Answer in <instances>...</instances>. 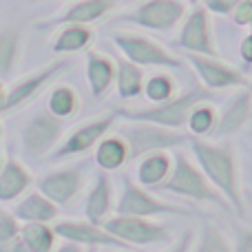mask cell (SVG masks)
<instances>
[{
  "label": "cell",
  "instance_id": "cell-1",
  "mask_svg": "<svg viewBox=\"0 0 252 252\" xmlns=\"http://www.w3.org/2000/svg\"><path fill=\"white\" fill-rule=\"evenodd\" d=\"M190 151L199 168L215 188L228 199L232 210L244 213V192H241L239 164L232 146L223 142H208L204 137H190Z\"/></svg>",
  "mask_w": 252,
  "mask_h": 252
},
{
  "label": "cell",
  "instance_id": "cell-2",
  "mask_svg": "<svg viewBox=\"0 0 252 252\" xmlns=\"http://www.w3.org/2000/svg\"><path fill=\"white\" fill-rule=\"evenodd\" d=\"M69 133V120L56 118L44 104H35L20 118L18 139L20 155L25 161H42L60 146L64 135Z\"/></svg>",
  "mask_w": 252,
  "mask_h": 252
},
{
  "label": "cell",
  "instance_id": "cell-3",
  "mask_svg": "<svg viewBox=\"0 0 252 252\" xmlns=\"http://www.w3.org/2000/svg\"><path fill=\"white\" fill-rule=\"evenodd\" d=\"M159 192H168V195L186 197V199L199 201V204L217 206L221 210H232L228 199L210 184V179L204 175L199 164L190 159L184 153H177L173 159V170H170L168 179L157 188Z\"/></svg>",
  "mask_w": 252,
  "mask_h": 252
},
{
  "label": "cell",
  "instance_id": "cell-4",
  "mask_svg": "<svg viewBox=\"0 0 252 252\" xmlns=\"http://www.w3.org/2000/svg\"><path fill=\"white\" fill-rule=\"evenodd\" d=\"M208 89H188L186 93H179L173 100L164 102V104H151V106H122L115 109L113 113L122 120H135V122H151L159 124L166 128L182 130L188 122V113L192 111V106L199 104L204 100H210Z\"/></svg>",
  "mask_w": 252,
  "mask_h": 252
},
{
  "label": "cell",
  "instance_id": "cell-5",
  "mask_svg": "<svg viewBox=\"0 0 252 252\" xmlns=\"http://www.w3.org/2000/svg\"><path fill=\"white\" fill-rule=\"evenodd\" d=\"M113 130L118 135H122V139L128 144V164L137 161L139 157L148 155V153L170 151L175 146H184L192 137V135H186L184 130L166 128V126L151 122H135V120H124Z\"/></svg>",
  "mask_w": 252,
  "mask_h": 252
},
{
  "label": "cell",
  "instance_id": "cell-6",
  "mask_svg": "<svg viewBox=\"0 0 252 252\" xmlns=\"http://www.w3.org/2000/svg\"><path fill=\"white\" fill-rule=\"evenodd\" d=\"M87 161H75V164L60 166V168H51L38 177L35 190H40L47 199H51L58 208H69L87 188Z\"/></svg>",
  "mask_w": 252,
  "mask_h": 252
},
{
  "label": "cell",
  "instance_id": "cell-7",
  "mask_svg": "<svg viewBox=\"0 0 252 252\" xmlns=\"http://www.w3.org/2000/svg\"><path fill=\"white\" fill-rule=\"evenodd\" d=\"M113 213L126 217H161V215H184L188 210L155 197L148 188H144L128 173H124Z\"/></svg>",
  "mask_w": 252,
  "mask_h": 252
},
{
  "label": "cell",
  "instance_id": "cell-8",
  "mask_svg": "<svg viewBox=\"0 0 252 252\" xmlns=\"http://www.w3.org/2000/svg\"><path fill=\"white\" fill-rule=\"evenodd\" d=\"M184 16H186L184 0H139L135 7L120 13L115 20L128 22V25L142 27L148 31L168 33L184 20Z\"/></svg>",
  "mask_w": 252,
  "mask_h": 252
},
{
  "label": "cell",
  "instance_id": "cell-9",
  "mask_svg": "<svg viewBox=\"0 0 252 252\" xmlns=\"http://www.w3.org/2000/svg\"><path fill=\"white\" fill-rule=\"evenodd\" d=\"M115 122H118V115L106 113V115H97V118L89 120V122L78 124L71 133L64 135L60 146L44 161H47V164H58V161H62V159H75V157L89 155V153L100 144V139L113 130Z\"/></svg>",
  "mask_w": 252,
  "mask_h": 252
},
{
  "label": "cell",
  "instance_id": "cell-10",
  "mask_svg": "<svg viewBox=\"0 0 252 252\" xmlns=\"http://www.w3.org/2000/svg\"><path fill=\"white\" fill-rule=\"evenodd\" d=\"M113 42L124 53L126 60L139 66H157V69H182L184 66V62L177 56H173L161 44L137 31H115Z\"/></svg>",
  "mask_w": 252,
  "mask_h": 252
},
{
  "label": "cell",
  "instance_id": "cell-11",
  "mask_svg": "<svg viewBox=\"0 0 252 252\" xmlns=\"http://www.w3.org/2000/svg\"><path fill=\"white\" fill-rule=\"evenodd\" d=\"M102 226L126 246H161L173 239L168 226L159 221H151L148 217L115 215V217L106 219Z\"/></svg>",
  "mask_w": 252,
  "mask_h": 252
},
{
  "label": "cell",
  "instance_id": "cell-12",
  "mask_svg": "<svg viewBox=\"0 0 252 252\" xmlns=\"http://www.w3.org/2000/svg\"><path fill=\"white\" fill-rule=\"evenodd\" d=\"M64 69H66V62L58 60V62H53V64H47V66H42V69L33 71V73L25 75V78H20L18 82H13L11 87L7 89V93H4V102H2V106H0V115L16 113V111H20L22 106H27L29 102L38 100V95L49 87V82H53Z\"/></svg>",
  "mask_w": 252,
  "mask_h": 252
},
{
  "label": "cell",
  "instance_id": "cell-13",
  "mask_svg": "<svg viewBox=\"0 0 252 252\" xmlns=\"http://www.w3.org/2000/svg\"><path fill=\"white\" fill-rule=\"evenodd\" d=\"M190 66L197 71L199 80L206 84V89L223 91V89L246 87L248 80L239 69L226 64L221 60H215V56H199V53H186Z\"/></svg>",
  "mask_w": 252,
  "mask_h": 252
},
{
  "label": "cell",
  "instance_id": "cell-14",
  "mask_svg": "<svg viewBox=\"0 0 252 252\" xmlns=\"http://www.w3.org/2000/svg\"><path fill=\"white\" fill-rule=\"evenodd\" d=\"M53 230L60 239L73 241V244L87 246V248H95V246H106V248H128L126 244L113 237L104 226H95L91 221H80V219H56L53 221Z\"/></svg>",
  "mask_w": 252,
  "mask_h": 252
},
{
  "label": "cell",
  "instance_id": "cell-15",
  "mask_svg": "<svg viewBox=\"0 0 252 252\" xmlns=\"http://www.w3.org/2000/svg\"><path fill=\"white\" fill-rule=\"evenodd\" d=\"M177 44L188 53L217 56V49H215V42H213V29H210L208 9L197 7L188 13L182 29H179Z\"/></svg>",
  "mask_w": 252,
  "mask_h": 252
},
{
  "label": "cell",
  "instance_id": "cell-16",
  "mask_svg": "<svg viewBox=\"0 0 252 252\" xmlns=\"http://www.w3.org/2000/svg\"><path fill=\"white\" fill-rule=\"evenodd\" d=\"M115 204H113V184L106 170L97 168L93 173V182L89 186V190L82 197V213L87 217V221L102 226L106 219L111 217Z\"/></svg>",
  "mask_w": 252,
  "mask_h": 252
},
{
  "label": "cell",
  "instance_id": "cell-17",
  "mask_svg": "<svg viewBox=\"0 0 252 252\" xmlns=\"http://www.w3.org/2000/svg\"><path fill=\"white\" fill-rule=\"evenodd\" d=\"M33 184L29 168L22 159L4 157V164L0 168V204H16L22 195H27Z\"/></svg>",
  "mask_w": 252,
  "mask_h": 252
},
{
  "label": "cell",
  "instance_id": "cell-18",
  "mask_svg": "<svg viewBox=\"0 0 252 252\" xmlns=\"http://www.w3.org/2000/svg\"><path fill=\"white\" fill-rule=\"evenodd\" d=\"M252 118V95L250 91H239L226 102L217 118V128L213 137H228L241 130L246 124H250Z\"/></svg>",
  "mask_w": 252,
  "mask_h": 252
},
{
  "label": "cell",
  "instance_id": "cell-19",
  "mask_svg": "<svg viewBox=\"0 0 252 252\" xmlns=\"http://www.w3.org/2000/svg\"><path fill=\"white\" fill-rule=\"evenodd\" d=\"M11 215L20 223H53L60 217V208L51 199H47L40 190H29L18 199V204L11 208Z\"/></svg>",
  "mask_w": 252,
  "mask_h": 252
},
{
  "label": "cell",
  "instance_id": "cell-20",
  "mask_svg": "<svg viewBox=\"0 0 252 252\" xmlns=\"http://www.w3.org/2000/svg\"><path fill=\"white\" fill-rule=\"evenodd\" d=\"M115 75H118V64L109 56L93 51V49L87 53V82L95 100H104L109 95Z\"/></svg>",
  "mask_w": 252,
  "mask_h": 252
},
{
  "label": "cell",
  "instance_id": "cell-21",
  "mask_svg": "<svg viewBox=\"0 0 252 252\" xmlns=\"http://www.w3.org/2000/svg\"><path fill=\"white\" fill-rule=\"evenodd\" d=\"M135 164V182L148 190H157L173 170V157L168 155V151H157L139 157Z\"/></svg>",
  "mask_w": 252,
  "mask_h": 252
},
{
  "label": "cell",
  "instance_id": "cell-22",
  "mask_svg": "<svg viewBox=\"0 0 252 252\" xmlns=\"http://www.w3.org/2000/svg\"><path fill=\"white\" fill-rule=\"evenodd\" d=\"M93 161L100 170L106 173H115L122 170L128 164V144L122 139V135H118L115 130H111L109 135L100 139L95 148H93Z\"/></svg>",
  "mask_w": 252,
  "mask_h": 252
},
{
  "label": "cell",
  "instance_id": "cell-23",
  "mask_svg": "<svg viewBox=\"0 0 252 252\" xmlns=\"http://www.w3.org/2000/svg\"><path fill=\"white\" fill-rule=\"evenodd\" d=\"M115 4L118 0H78L56 18V25H91L113 11Z\"/></svg>",
  "mask_w": 252,
  "mask_h": 252
},
{
  "label": "cell",
  "instance_id": "cell-24",
  "mask_svg": "<svg viewBox=\"0 0 252 252\" xmlns=\"http://www.w3.org/2000/svg\"><path fill=\"white\" fill-rule=\"evenodd\" d=\"M144 82H146V78H144V71L139 64L126 60V58H122V60L118 62L115 87H118V95L122 97V100L130 102V100L142 97L144 95Z\"/></svg>",
  "mask_w": 252,
  "mask_h": 252
},
{
  "label": "cell",
  "instance_id": "cell-25",
  "mask_svg": "<svg viewBox=\"0 0 252 252\" xmlns=\"http://www.w3.org/2000/svg\"><path fill=\"white\" fill-rule=\"evenodd\" d=\"M93 40V31L89 25H60V31L56 33L51 42L53 53H78L87 49Z\"/></svg>",
  "mask_w": 252,
  "mask_h": 252
},
{
  "label": "cell",
  "instance_id": "cell-26",
  "mask_svg": "<svg viewBox=\"0 0 252 252\" xmlns=\"http://www.w3.org/2000/svg\"><path fill=\"white\" fill-rule=\"evenodd\" d=\"M47 109L56 118H62V120L75 118V113L80 109L78 91L73 87H69V84H56V87H51V91L47 93Z\"/></svg>",
  "mask_w": 252,
  "mask_h": 252
},
{
  "label": "cell",
  "instance_id": "cell-27",
  "mask_svg": "<svg viewBox=\"0 0 252 252\" xmlns=\"http://www.w3.org/2000/svg\"><path fill=\"white\" fill-rule=\"evenodd\" d=\"M20 29L18 27H4L0 29V82L11 78L20 53Z\"/></svg>",
  "mask_w": 252,
  "mask_h": 252
},
{
  "label": "cell",
  "instance_id": "cell-28",
  "mask_svg": "<svg viewBox=\"0 0 252 252\" xmlns=\"http://www.w3.org/2000/svg\"><path fill=\"white\" fill-rule=\"evenodd\" d=\"M20 235L25 246L29 248V252H53L56 250V230L53 226L49 223H38V221H31V223H22L20 228Z\"/></svg>",
  "mask_w": 252,
  "mask_h": 252
},
{
  "label": "cell",
  "instance_id": "cell-29",
  "mask_svg": "<svg viewBox=\"0 0 252 252\" xmlns=\"http://www.w3.org/2000/svg\"><path fill=\"white\" fill-rule=\"evenodd\" d=\"M217 118H219V111L215 106H210L208 100L199 102L188 113V122H186L188 133L192 137H213L215 128H217Z\"/></svg>",
  "mask_w": 252,
  "mask_h": 252
},
{
  "label": "cell",
  "instance_id": "cell-30",
  "mask_svg": "<svg viewBox=\"0 0 252 252\" xmlns=\"http://www.w3.org/2000/svg\"><path fill=\"white\" fill-rule=\"evenodd\" d=\"M177 95V84L170 73H153L144 82V97L151 104H164Z\"/></svg>",
  "mask_w": 252,
  "mask_h": 252
},
{
  "label": "cell",
  "instance_id": "cell-31",
  "mask_svg": "<svg viewBox=\"0 0 252 252\" xmlns=\"http://www.w3.org/2000/svg\"><path fill=\"white\" fill-rule=\"evenodd\" d=\"M195 252H232V248H230V244H228L226 235H223L217 226L204 223Z\"/></svg>",
  "mask_w": 252,
  "mask_h": 252
},
{
  "label": "cell",
  "instance_id": "cell-32",
  "mask_svg": "<svg viewBox=\"0 0 252 252\" xmlns=\"http://www.w3.org/2000/svg\"><path fill=\"white\" fill-rule=\"evenodd\" d=\"M20 221H18L16 217H13L11 213H0V244H7V241H11L13 237L20 235Z\"/></svg>",
  "mask_w": 252,
  "mask_h": 252
},
{
  "label": "cell",
  "instance_id": "cell-33",
  "mask_svg": "<svg viewBox=\"0 0 252 252\" xmlns=\"http://www.w3.org/2000/svg\"><path fill=\"white\" fill-rule=\"evenodd\" d=\"M232 18L239 27H252V0H241L235 7Z\"/></svg>",
  "mask_w": 252,
  "mask_h": 252
},
{
  "label": "cell",
  "instance_id": "cell-34",
  "mask_svg": "<svg viewBox=\"0 0 252 252\" xmlns=\"http://www.w3.org/2000/svg\"><path fill=\"white\" fill-rule=\"evenodd\" d=\"M206 9L213 13H219V16H228L230 11H235V7L241 2V0H204Z\"/></svg>",
  "mask_w": 252,
  "mask_h": 252
},
{
  "label": "cell",
  "instance_id": "cell-35",
  "mask_svg": "<svg viewBox=\"0 0 252 252\" xmlns=\"http://www.w3.org/2000/svg\"><path fill=\"white\" fill-rule=\"evenodd\" d=\"M237 252H252V226L239 228V235H237Z\"/></svg>",
  "mask_w": 252,
  "mask_h": 252
},
{
  "label": "cell",
  "instance_id": "cell-36",
  "mask_svg": "<svg viewBox=\"0 0 252 252\" xmlns=\"http://www.w3.org/2000/svg\"><path fill=\"white\" fill-rule=\"evenodd\" d=\"M239 53H241V60L252 64V33H248L239 44Z\"/></svg>",
  "mask_w": 252,
  "mask_h": 252
},
{
  "label": "cell",
  "instance_id": "cell-37",
  "mask_svg": "<svg viewBox=\"0 0 252 252\" xmlns=\"http://www.w3.org/2000/svg\"><path fill=\"white\" fill-rule=\"evenodd\" d=\"M244 173H246V179H244V184H241V192H244V188H248V190L252 192V153H248V157H246V161H244Z\"/></svg>",
  "mask_w": 252,
  "mask_h": 252
},
{
  "label": "cell",
  "instance_id": "cell-38",
  "mask_svg": "<svg viewBox=\"0 0 252 252\" xmlns=\"http://www.w3.org/2000/svg\"><path fill=\"white\" fill-rule=\"evenodd\" d=\"M53 252H84V250H82V246H80V244H73V241H64V244L58 246V248L53 250Z\"/></svg>",
  "mask_w": 252,
  "mask_h": 252
},
{
  "label": "cell",
  "instance_id": "cell-39",
  "mask_svg": "<svg viewBox=\"0 0 252 252\" xmlns=\"http://www.w3.org/2000/svg\"><path fill=\"white\" fill-rule=\"evenodd\" d=\"M190 241H192V237H190V232H186V235L182 237V241H179L177 246H175L170 252H188V248H190Z\"/></svg>",
  "mask_w": 252,
  "mask_h": 252
},
{
  "label": "cell",
  "instance_id": "cell-40",
  "mask_svg": "<svg viewBox=\"0 0 252 252\" xmlns=\"http://www.w3.org/2000/svg\"><path fill=\"white\" fill-rule=\"evenodd\" d=\"M4 93H7V89H4L2 82H0V106H2V102H4Z\"/></svg>",
  "mask_w": 252,
  "mask_h": 252
},
{
  "label": "cell",
  "instance_id": "cell-41",
  "mask_svg": "<svg viewBox=\"0 0 252 252\" xmlns=\"http://www.w3.org/2000/svg\"><path fill=\"white\" fill-rule=\"evenodd\" d=\"M2 164H4V157H2V148H0V168H2Z\"/></svg>",
  "mask_w": 252,
  "mask_h": 252
},
{
  "label": "cell",
  "instance_id": "cell-42",
  "mask_svg": "<svg viewBox=\"0 0 252 252\" xmlns=\"http://www.w3.org/2000/svg\"><path fill=\"white\" fill-rule=\"evenodd\" d=\"M190 2H192V4H197V2H201V0H190Z\"/></svg>",
  "mask_w": 252,
  "mask_h": 252
},
{
  "label": "cell",
  "instance_id": "cell-43",
  "mask_svg": "<svg viewBox=\"0 0 252 252\" xmlns=\"http://www.w3.org/2000/svg\"><path fill=\"white\" fill-rule=\"evenodd\" d=\"M0 137H2V124H0Z\"/></svg>",
  "mask_w": 252,
  "mask_h": 252
},
{
  "label": "cell",
  "instance_id": "cell-44",
  "mask_svg": "<svg viewBox=\"0 0 252 252\" xmlns=\"http://www.w3.org/2000/svg\"><path fill=\"white\" fill-rule=\"evenodd\" d=\"M250 95H252V91H250ZM250 128H252V118H250Z\"/></svg>",
  "mask_w": 252,
  "mask_h": 252
},
{
  "label": "cell",
  "instance_id": "cell-45",
  "mask_svg": "<svg viewBox=\"0 0 252 252\" xmlns=\"http://www.w3.org/2000/svg\"><path fill=\"white\" fill-rule=\"evenodd\" d=\"M0 213H2V208H0Z\"/></svg>",
  "mask_w": 252,
  "mask_h": 252
}]
</instances>
